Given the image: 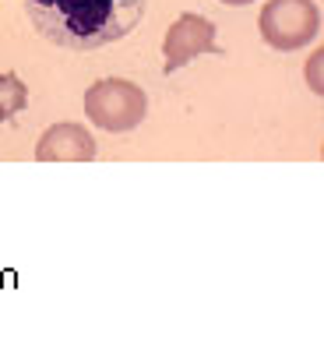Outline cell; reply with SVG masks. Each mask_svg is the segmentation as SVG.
I'll list each match as a JSON object with an SVG mask.
<instances>
[{
	"mask_svg": "<svg viewBox=\"0 0 324 356\" xmlns=\"http://www.w3.org/2000/svg\"><path fill=\"white\" fill-rule=\"evenodd\" d=\"M25 106H29V85L15 71H4L0 74V124L25 113Z\"/></svg>",
	"mask_w": 324,
	"mask_h": 356,
	"instance_id": "6",
	"label": "cell"
},
{
	"mask_svg": "<svg viewBox=\"0 0 324 356\" xmlns=\"http://www.w3.org/2000/svg\"><path fill=\"white\" fill-rule=\"evenodd\" d=\"M85 113L95 127L124 134L145 120L148 95L141 92V85H134L127 78H102V81L88 85V92H85Z\"/></svg>",
	"mask_w": 324,
	"mask_h": 356,
	"instance_id": "2",
	"label": "cell"
},
{
	"mask_svg": "<svg viewBox=\"0 0 324 356\" xmlns=\"http://www.w3.org/2000/svg\"><path fill=\"white\" fill-rule=\"evenodd\" d=\"M222 4H229V8H243V4H254V0H222Z\"/></svg>",
	"mask_w": 324,
	"mask_h": 356,
	"instance_id": "8",
	"label": "cell"
},
{
	"mask_svg": "<svg viewBox=\"0 0 324 356\" xmlns=\"http://www.w3.org/2000/svg\"><path fill=\"white\" fill-rule=\"evenodd\" d=\"M261 39L279 49V54H296L321 35V8L317 0H268L261 8Z\"/></svg>",
	"mask_w": 324,
	"mask_h": 356,
	"instance_id": "3",
	"label": "cell"
},
{
	"mask_svg": "<svg viewBox=\"0 0 324 356\" xmlns=\"http://www.w3.org/2000/svg\"><path fill=\"white\" fill-rule=\"evenodd\" d=\"M197 57H222V46L215 39V25L204 15H180L162 39V71L177 74Z\"/></svg>",
	"mask_w": 324,
	"mask_h": 356,
	"instance_id": "4",
	"label": "cell"
},
{
	"mask_svg": "<svg viewBox=\"0 0 324 356\" xmlns=\"http://www.w3.org/2000/svg\"><path fill=\"white\" fill-rule=\"evenodd\" d=\"M321 57H324V54L317 49V54L310 57V67H307V78H310V88H314V92H321Z\"/></svg>",
	"mask_w": 324,
	"mask_h": 356,
	"instance_id": "7",
	"label": "cell"
},
{
	"mask_svg": "<svg viewBox=\"0 0 324 356\" xmlns=\"http://www.w3.org/2000/svg\"><path fill=\"white\" fill-rule=\"evenodd\" d=\"M35 32L64 49H99L131 35L145 0H25Z\"/></svg>",
	"mask_w": 324,
	"mask_h": 356,
	"instance_id": "1",
	"label": "cell"
},
{
	"mask_svg": "<svg viewBox=\"0 0 324 356\" xmlns=\"http://www.w3.org/2000/svg\"><path fill=\"white\" fill-rule=\"evenodd\" d=\"M35 159L39 163H92L95 159V138L81 124H53L39 134L35 145Z\"/></svg>",
	"mask_w": 324,
	"mask_h": 356,
	"instance_id": "5",
	"label": "cell"
}]
</instances>
